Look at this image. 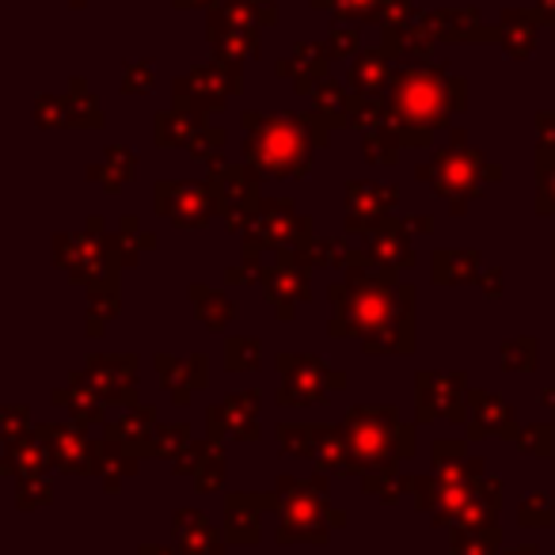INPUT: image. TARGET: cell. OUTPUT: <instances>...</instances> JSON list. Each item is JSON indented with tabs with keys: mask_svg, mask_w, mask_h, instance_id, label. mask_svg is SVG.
<instances>
[{
	"mask_svg": "<svg viewBox=\"0 0 555 555\" xmlns=\"http://www.w3.org/2000/svg\"><path fill=\"white\" fill-rule=\"evenodd\" d=\"M446 95H449V85L441 73L434 69H411L400 77V92H396V103H400V111L408 118H415V122H423V118H430V122H438L441 107H446Z\"/></svg>",
	"mask_w": 555,
	"mask_h": 555,
	"instance_id": "6da1fadb",
	"label": "cell"
},
{
	"mask_svg": "<svg viewBox=\"0 0 555 555\" xmlns=\"http://www.w3.org/2000/svg\"><path fill=\"white\" fill-rule=\"evenodd\" d=\"M380 0H335V12L339 16H358V12H370V9H377Z\"/></svg>",
	"mask_w": 555,
	"mask_h": 555,
	"instance_id": "7a4b0ae2",
	"label": "cell"
},
{
	"mask_svg": "<svg viewBox=\"0 0 555 555\" xmlns=\"http://www.w3.org/2000/svg\"><path fill=\"white\" fill-rule=\"evenodd\" d=\"M179 4H202V0H179Z\"/></svg>",
	"mask_w": 555,
	"mask_h": 555,
	"instance_id": "3957f363",
	"label": "cell"
}]
</instances>
